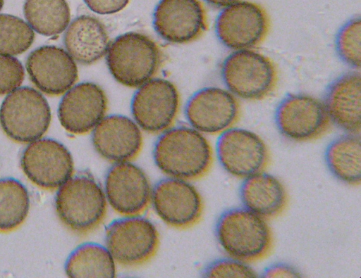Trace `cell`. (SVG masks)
Returning a JSON list of instances; mask_svg holds the SVG:
<instances>
[{
    "label": "cell",
    "instance_id": "6da1fadb",
    "mask_svg": "<svg viewBox=\"0 0 361 278\" xmlns=\"http://www.w3.org/2000/svg\"><path fill=\"white\" fill-rule=\"evenodd\" d=\"M152 158L165 174L186 180L202 177L213 160L207 139L194 128L176 126L166 129L154 144Z\"/></svg>",
    "mask_w": 361,
    "mask_h": 278
},
{
    "label": "cell",
    "instance_id": "7a4b0ae2",
    "mask_svg": "<svg viewBox=\"0 0 361 278\" xmlns=\"http://www.w3.org/2000/svg\"><path fill=\"white\" fill-rule=\"evenodd\" d=\"M214 232L218 243L227 254L246 263L264 258L273 243L266 219L244 207L221 213Z\"/></svg>",
    "mask_w": 361,
    "mask_h": 278
},
{
    "label": "cell",
    "instance_id": "3957f363",
    "mask_svg": "<svg viewBox=\"0 0 361 278\" xmlns=\"http://www.w3.org/2000/svg\"><path fill=\"white\" fill-rule=\"evenodd\" d=\"M55 206L60 220L78 234H87L97 228L106 213L105 194L87 172L71 177L61 185Z\"/></svg>",
    "mask_w": 361,
    "mask_h": 278
},
{
    "label": "cell",
    "instance_id": "277c9868",
    "mask_svg": "<svg viewBox=\"0 0 361 278\" xmlns=\"http://www.w3.org/2000/svg\"><path fill=\"white\" fill-rule=\"evenodd\" d=\"M161 52L148 36L129 32L117 37L109 46L106 64L114 79L132 88L149 81L158 70Z\"/></svg>",
    "mask_w": 361,
    "mask_h": 278
},
{
    "label": "cell",
    "instance_id": "5b68a950",
    "mask_svg": "<svg viewBox=\"0 0 361 278\" xmlns=\"http://www.w3.org/2000/svg\"><path fill=\"white\" fill-rule=\"evenodd\" d=\"M50 122L51 110L45 97L30 87L10 92L0 108L1 127L16 141L27 143L40 138Z\"/></svg>",
    "mask_w": 361,
    "mask_h": 278
},
{
    "label": "cell",
    "instance_id": "8992f818",
    "mask_svg": "<svg viewBox=\"0 0 361 278\" xmlns=\"http://www.w3.org/2000/svg\"><path fill=\"white\" fill-rule=\"evenodd\" d=\"M221 77L234 95L246 100H259L274 89L276 71L272 61L253 50H236L221 65Z\"/></svg>",
    "mask_w": 361,
    "mask_h": 278
},
{
    "label": "cell",
    "instance_id": "52a82bcc",
    "mask_svg": "<svg viewBox=\"0 0 361 278\" xmlns=\"http://www.w3.org/2000/svg\"><path fill=\"white\" fill-rule=\"evenodd\" d=\"M159 242L155 225L138 215L116 219L106 227V246L114 260L124 266L147 262L155 254Z\"/></svg>",
    "mask_w": 361,
    "mask_h": 278
},
{
    "label": "cell",
    "instance_id": "ba28073f",
    "mask_svg": "<svg viewBox=\"0 0 361 278\" xmlns=\"http://www.w3.org/2000/svg\"><path fill=\"white\" fill-rule=\"evenodd\" d=\"M150 199L156 214L173 227H190L202 214V197L186 179L173 177L159 179L151 191Z\"/></svg>",
    "mask_w": 361,
    "mask_h": 278
},
{
    "label": "cell",
    "instance_id": "9c48e42d",
    "mask_svg": "<svg viewBox=\"0 0 361 278\" xmlns=\"http://www.w3.org/2000/svg\"><path fill=\"white\" fill-rule=\"evenodd\" d=\"M268 28L269 20L264 10L247 1H238L224 7L215 23L219 41L235 50L250 49L260 44Z\"/></svg>",
    "mask_w": 361,
    "mask_h": 278
},
{
    "label": "cell",
    "instance_id": "30bf717a",
    "mask_svg": "<svg viewBox=\"0 0 361 278\" xmlns=\"http://www.w3.org/2000/svg\"><path fill=\"white\" fill-rule=\"evenodd\" d=\"M329 122L324 103L304 94L286 96L275 113V122L280 133L295 141L320 137L328 129Z\"/></svg>",
    "mask_w": 361,
    "mask_h": 278
},
{
    "label": "cell",
    "instance_id": "8fae6325",
    "mask_svg": "<svg viewBox=\"0 0 361 278\" xmlns=\"http://www.w3.org/2000/svg\"><path fill=\"white\" fill-rule=\"evenodd\" d=\"M216 153L221 167L239 178L263 171L269 160L268 148L262 138L243 128L222 132L216 141Z\"/></svg>",
    "mask_w": 361,
    "mask_h": 278
},
{
    "label": "cell",
    "instance_id": "7c38bea8",
    "mask_svg": "<svg viewBox=\"0 0 361 278\" xmlns=\"http://www.w3.org/2000/svg\"><path fill=\"white\" fill-rule=\"evenodd\" d=\"M27 178L44 189H55L73 175L71 152L61 142L50 138L37 140L24 150L20 159Z\"/></svg>",
    "mask_w": 361,
    "mask_h": 278
},
{
    "label": "cell",
    "instance_id": "4fadbf2b",
    "mask_svg": "<svg viewBox=\"0 0 361 278\" xmlns=\"http://www.w3.org/2000/svg\"><path fill=\"white\" fill-rule=\"evenodd\" d=\"M179 106V95L173 83L161 78L149 80L134 94L131 112L145 131L157 133L173 122Z\"/></svg>",
    "mask_w": 361,
    "mask_h": 278
},
{
    "label": "cell",
    "instance_id": "5bb4252c",
    "mask_svg": "<svg viewBox=\"0 0 361 278\" xmlns=\"http://www.w3.org/2000/svg\"><path fill=\"white\" fill-rule=\"evenodd\" d=\"M104 194L115 211L123 215H136L147 207L151 187L138 165L130 161L116 162L105 175Z\"/></svg>",
    "mask_w": 361,
    "mask_h": 278
},
{
    "label": "cell",
    "instance_id": "9a60e30c",
    "mask_svg": "<svg viewBox=\"0 0 361 278\" xmlns=\"http://www.w3.org/2000/svg\"><path fill=\"white\" fill-rule=\"evenodd\" d=\"M153 26L168 42L189 43L207 28L204 9L199 0H160L154 11Z\"/></svg>",
    "mask_w": 361,
    "mask_h": 278
},
{
    "label": "cell",
    "instance_id": "2e32d148",
    "mask_svg": "<svg viewBox=\"0 0 361 278\" xmlns=\"http://www.w3.org/2000/svg\"><path fill=\"white\" fill-rule=\"evenodd\" d=\"M239 112V105L233 95L216 87L196 91L185 108L190 125L207 134H218L230 128L238 120Z\"/></svg>",
    "mask_w": 361,
    "mask_h": 278
},
{
    "label": "cell",
    "instance_id": "e0dca14e",
    "mask_svg": "<svg viewBox=\"0 0 361 278\" xmlns=\"http://www.w3.org/2000/svg\"><path fill=\"white\" fill-rule=\"evenodd\" d=\"M107 98L104 90L90 82L79 83L63 95L58 107L62 127L74 134L89 132L104 118Z\"/></svg>",
    "mask_w": 361,
    "mask_h": 278
},
{
    "label": "cell",
    "instance_id": "ac0fdd59",
    "mask_svg": "<svg viewBox=\"0 0 361 278\" xmlns=\"http://www.w3.org/2000/svg\"><path fill=\"white\" fill-rule=\"evenodd\" d=\"M31 81L42 92L52 96L63 94L78 79L74 59L64 49L44 45L31 51L26 60Z\"/></svg>",
    "mask_w": 361,
    "mask_h": 278
},
{
    "label": "cell",
    "instance_id": "d6986e66",
    "mask_svg": "<svg viewBox=\"0 0 361 278\" xmlns=\"http://www.w3.org/2000/svg\"><path fill=\"white\" fill-rule=\"evenodd\" d=\"M96 151L112 162L130 161L140 152L142 134L128 117L110 115L103 118L94 127L91 136Z\"/></svg>",
    "mask_w": 361,
    "mask_h": 278
},
{
    "label": "cell",
    "instance_id": "ffe728a7",
    "mask_svg": "<svg viewBox=\"0 0 361 278\" xmlns=\"http://www.w3.org/2000/svg\"><path fill=\"white\" fill-rule=\"evenodd\" d=\"M360 74L349 72L328 87L323 103L329 120L349 133H359L361 127Z\"/></svg>",
    "mask_w": 361,
    "mask_h": 278
},
{
    "label": "cell",
    "instance_id": "44dd1931",
    "mask_svg": "<svg viewBox=\"0 0 361 278\" xmlns=\"http://www.w3.org/2000/svg\"><path fill=\"white\" fill-rule=\"evenodd\" d=\"M63 44L69 55L83 65L101 59L109 47V37L104 25L95 17L82 15L67 27Z\"/></svg>",
    "mask_w": 361,
    "mask_h": 278
},
{
    "label": "cell",
    "instance_id": "7402d4cb",
    "mask_svg": "<svg viewBox=\"0 0 361 278\" xmlns=\"http://www.w3.org/2000/svg\"><path fill=\"white\" fill-rule=\"evenodd\" d=\"M239 196L245 208L266 220L280 215L288 203L287 192L281 181L263 171L245 178Z\"/></svg>",
    "mask_w": 361,
    "mask_h": 278
},
{
    "label": "cell",
    "instance_id": "603a6c76",
    "mask_svg": "<svg viewBox=\"0 0 361 278\" xmlns=\"http://www.w3.org/2000/svg\"><path fill=\"white\" fill-rule=\"evenodd\" d=\"M330 172L339 181L357 186L361 182V144L358 133H348L331 141L324 152Z\"/></svg>",
    "mask_w": 361,
    "mask_h": 278
},
{
    "label": "cell",
    "instance_id": "cb8c5ba5",
    "mask_svg": "<svg viewBox=\"0 0 361 278\" xmlns=\"http://www.w3.org/2000/svg\"><path fill=\"white\" fill-rule=\"evenodd\" d=\"M68 277H114V259L104 246L86 242L78 246L68 255L65 263Z\"/></svg>",
    "mask_w": 361,
    "mask_h": 278
},
{
    "label": "cell",
    "instance_id": "d4e9b609",
    "mask_svg": "<svg viewBox=\"0 0 361 278\" xmlns=\"http://www.w3.org/2000/svg\"><path fill=\"white\" fill-rule=\"evenodd\" d=\"M23 13L30 26L44 36L61 33L68 26L71 19L66 0H25Z\"/></svg>",
    "mask_w": 361,
    "mask_h": 278
},
{
    "label": "cell",
    "instance_id": "484cf974",
    "mask_svg": "<svg viewBox=\"0 0 361 278\" xmlns=\"http://www.w3.org/2000/svg\"><path fill=\"white\" fill-rule=\"evenodd\" d=\"M30 208L28 191L14 178L0 179V230L11 231L25 220Z\"/></svg>",
    "mask_w": 361,
    "mask_h": 278
},
{
    "label": "cell",
    "instance_id": "4316f807",
    "mask_svg": "<svg viewBox=\"0 0 361 278\" xmlns=\"http://www.w3.org/2000/svg\"><path fill=\"white\" fill-rule=\"evenodd\" d=\"M32 28L21 18L0 14V55L12 56L27 51L34 41Z\"/></svg>",
    "mask_w": 361,
    "mask_h": 278
},
{
    "label": "cell",
    "instance_id": "83f0119b",
    "mask_svg": "<svg viewBox=\"0 0 361 278\" xmlns=\"http://www.w3.org/2000/svg\"><path fill=\"white\" fill-rule=\"evenodd\" d=\"M361 21L355 17L339 30L336 38V49L340 58L354 68L360 67Z\"/></svg>",
    "mask_w": 361,
    "mask_h": 278
},
{
    "label": "cell",
    "instance_id": "f1b7e54d",
    "mask_svg": "<svg viewBox=\"0 0 361 278\" xmlns=\"http://www.w3.org/2000/svg\"><path fill=\"white\" fill-rule=\"evenodd\" d=\"M202 276L211 278H236L257 277V274L246 262L231 257L212 261L204 267Z\"/></svg>",
    "mask_w": 361,
    "mask_h": 278
},
{
    "label": "cell",
    "instance_id": "f546056e",
    "mask_svg": "<svg viewBox=\"0 0 361 278\" xmlns=\"http://www.w3.org/2000/svg\"><path fill=\"white\" fill-rule=\"evenodd\" d=\"M24 68L15 57L0 56V95L11 92L23 82Z\"/></svg>",
    "mask_w": 361,
    "mask_h": 278
},
{
    "label": "cell",
    "instance_id": "4dcf8cb0",
    "mask_svg": "<svg viewBox=\"0 0 361 278\" xmlns=\"http://www.w3.org/2000/svg\"><path fill=\"white\" fill-rule=\"evenodd\" d=\"M93 12L101 15L118 13L128 4L130 0H83Z\"/></svg>",
    "mask_w": 361,
    "mask_h": 278
},
{
    "label": "cell",
    "instance_id": "1f68e13d",
    "mask_svg": "<svg viewBox=\"0 0 361 278\" xmlns=\"http://www.w3.org/2000/svg\"><path fill=\"white\" fill-rule=\"evenodd\" d=\"M262 277H300V274L294 267L285 263H276L265 268Z\"/></svg>",
    "mask_w": 361,
    "mask_h": 278
},
{
    "label": "cell",
    "instance_id": "d6a6232c",
    "mask_svg": "<svg viewBox=\"0 0 361 278\" xmlns=\"http://www.w3.org/2000/svg\"><path fill=\"white\" fill-rule=\"evenodd\" d=\"M214 7H226L240 0H204Z\"/></svg>",
    "mask_w": 361,
    "mask_h": 278
},
{
    "label": "cell",
    "instance_id": "836d02e7",
    "mask_svg": "<svg viewBox=\"0 0 361 278\" xmlns=\"http://www.w3.org/2000/svg\"><path fill=\"white\" fill-rule=\"evenodd\" d=\"M4 5V0H0V10L2 8Z\"/></svg>",
    "mask_w": 361,
    "mask_h": 278
}]
</instances>
